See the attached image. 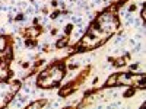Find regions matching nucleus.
<instances>
[{
  "label": "nucleus",
  "mask_w": 146,
  "mask_h": 109,
  "mask_svg": "<svg viewBox=\"0 0 146 109\" xmlns=\"http://www.w3.org/2000/svg\"><path fill=\"white\" fill-rule=\"evenodd\" d=\"M42 105H45V100H40V102L31 103V106H29V108H40V106H42Z\"/></svg>",
  "instance_id": "nucleus-2"
},
{
  "label": "nucleus",
  "mask_w": 146,
  "mask_h": 109,
  "mask_svg": "<svg viewBox=\"0 0 146 109\" xmlns=\"http://www.w3.org/2000/svg\"><path fill=\"white\" fill-rule=\"evenodd\" d=\"M7 74H9V71H7V68H6V64L2 63V64H0V81L5 80V79L7 77Z\"/></svg>",
  "instance_id": "nucleus-1"
}]
</instances>
